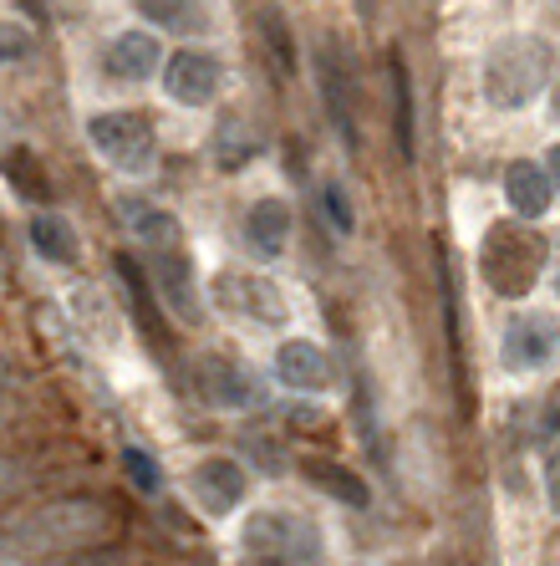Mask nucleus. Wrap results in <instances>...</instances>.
<instances>
[{
	"instance_id": "28",
	"label": "nucleus",
	"mask_w": 560,
	"mask_h": 566,
	"mask_svg": "<svg viewBox=\"0 0 560 566\" xmlns=\"http://www.w3.org/2000/svg\"><path fill=\"white\" fill-rule=\"evenodd\" d=\"M546 501H550V511L560 515V444L550 449V460H546Z\"/></svg>"
},
{
	"instance_id": "25",
	"label": "nucleus",
	"mask_w": 560,
	"mask_h": 566,
	"mask_svg": "<svg viewBox=\"0 0 560 566\" xmlns=\"http://www.w3.org/2000/svg\"><path fill=\"white\" fill-rule=\"evenodd\" d=\"M123 464H128V480L144 495H158V464H154V454H144V449L133 444V449H123Z\"/></svg>"
},
{
	"instance_id": "29",
	"label": "nucleus",
	"mask_w": 560,
	"mask_h": 566,
	"mask_svg": "<svg viewBox=\"0 0 560 566\" xmlns=\"http://www.w3.org/2000/svg\"><path fill=\"white\" fill-rule=\"evenodd\" d=\"M546 169H550V179H556V189H560V148H550V158H546Z\"/></svg>"
},
{
	"instance_id": "19",
	"label": "nucleus",
	"mask_w": 560,
	"mask_h": 566,
	"mask_svg": "<svg viewBox=\"0 0 560 566\" xmlns=\"http://www.w3.org/2000/svg\"><path fill=\"white\" fill-rule=\"evenodd\" d=\"M138 11H144L154 27H163V31H183V36L209 31V15H204L199 0H138Z\"/></svg>"
},
{
	"instance_id": "15",
	"label": "nucleus",
	"mask_w": 560,
	"mask_h": 566,
	"mask_svg": "<svg viewBox=\"0 0 560 566\" xmlns=\"http://www.w3.org/2000/svg\"><path fill=\"white\" fill-rule=\"evenodd\" d=\"M158 66H163V46H158V36L144 27L123 31V36H113V46H107V72L118 82H148Z\"/></svg>"
},
{
	"instance_id": "7",
	"label": "nucleus",
	"mask_w": 560,
	"mask_h": 566,
	"mask_svg": "<svg viewBox=\"0 0 560 566\" xmlns=\"http://www.w3.org/2000/svg\"><path fill=\"white\" fill-rule=\"evenodd\" d=\"M214 302L224 312L245 316V322H261V327H281L290 312L286 291L275 286V281H265L261 271H220L214 276Z\"/></svg>"
},
{
	"instance_id": "9",
	"label": "nucleus",
	"mask_w": 560,
	"mask_h": 566,
	"mask_svg": "<svg viewBox=\"0 0 560 566\" xmlns=\"http://www.w3.org/2000/svg\"><path fill=\"white\" fill-rule=\"evenodd\" d=\"M163 87L179 107H209L224 87V66L214 52H199V46H183L163 62Z\"/></svg>"
},
{
	"instance_id": "14",
	"label": "nucleus",
	"mask_w": 560,
	"mask_h": 566,
	"mask_svg": "<svg viewBox=\"0 0 560 566\" xmlns=\"http://www.w3.org/2000/svg\"><path fill=\"white\" fill-rule=\"evenodd\" d=\"M505 199L520 220H540V214L550 210V199H556V179H550L546 164L515 158V164L505 169Z\"/></svg>"
},
{
	"instance_id": "16",
	"label": "nucleus",
	"mask_w": 560,
	"mask_h": 566,
	"mask_svg": "<svg viewBox=\"0 0 560 566\" xmlns=\"http://www.w3.org/2000/svg\"><path fill=\"white\" fill-rule=\"evenodd\" d=\"M245 245L261 261H281L290 245V205L286 199H255L245 214Z\"/></svg>"
},
{
	"instance_id": "21",
	"label": "nucleus",
	"mask_w": 560,
	"mask_h": 566,
	"mask_svg": "<svg viewBox=\"0 0 560 566\" xmlns=\"http://www.w3.org/2000/svg\"><path fill=\"white\" fill-rule=\"evenodd\" d=\"M388 72H392V113H398V154L403 158H413L418 154V123H413V82H408V66L392 56L388 62Z\"/></svg>"
},
{
	"instance_id": "27",
	"label": "nucleus",
	"mask_w": 560,
	"mask_h": 566,
	"mask_svg": "<svg viewBox=\"0 0 560 566\" xmlns=\"http://www.w3.org/2000/svg\"><path fill=\"white\" fill-rule=\"evenodd\" d=\"M556 434H560V382L550 388L546 409H540V439H556Z\"/></svg>"
},
{
	"instance_id": "4",
	"label": "nucleus",
	"mask_w": 560,
	"mask_h": 566,
	"mask_svg": "<svg viewBox=\"0 0 560 566\" xmlns=\"http://www.w3.org/2000/svg\"><path fill=\"white\" fill-rule=\"evenodd\" d=\"M103 526H107V515L97 505L66 501V505H46V511L15 521L0 546L11 556H36V552H56V546H82V541H92Z\"/></svg>"
},
{
	"instance_id": "13",
	"label": "nucleus",
	"mask_w": 560,
	"mask_h": 566,
	"mask_svg": "<svg viewBox=\"0 0 560 566\" xmlns=\"http://www.w3.org/2000/svg\"><path fill=\"white\" fill-rule=\"evenodd\" d=\"M275 378L296 388V394H321V388H331V357L316 343H306V337H290L275 353Z\"/></svg>"
},
{
	"instance_id": "8",
	"label": "nucleus",
	"mask_w": 560,
	"mask_h": 566,
	"mask_svg": "<svg viewBox=\"0 0 560 566\" xmlns=\"http://www.w3.org/2000/svg\"><path fill=\"white\" fill-rule=\"evenodd\" d=\"M556 343H560L556 316L550 312H520V316H509L505 343H499V363H505L509 373H535L556 357Z\"/></svg>"
},
{
	"instance_id": "23",
	"label": "nucleus",
	"mask_w": 560,
	"mask_h": 566,
	"mask_svg": "<svg viewBox=\"0 0 560 566\" xmlns=\"http://www.w3.org/2000/svg\"><path fill=\"white\" fill-rule=\"evenodd\" d=\"M321 210H326V224H331V230H337V235H352V199H347V189L337 185V179H331V185L321 189Z\"/></svg>"
},
{
	"instance_id": "2",
	"label": "nucleus",
	"mask_w": 560,
	"mask_h": 566,
	"mask_svg": "<svg viewBox=\"0 0 560 566\" xmlns=\"http://www.w3.org/2000/svg\"><path fill=\"white\" fill-rule=\"evenodd\" d=\"M550 72H556V46L546 36H505L484 56V97L499 113H515L546 93Z\"/></svg>"
},
{
	"instance_id": "22",
	"label": "nucleus",
	"mask_w": 560,
	"mask_h": 566,
	"mask_svg": "<svg viewBox=\"0 0 560 566\" xmlns=\"http://www.w3.org/2000/svg\"><path fill=\"white\" fill-rule=\"evenodd\" d=\"M6 174H11V189L21 199H31V205H52V185H46V174H41V164H36L31 148L6 154Z\"/></svg>"
},
{
	"instance_id": "3",
	"label": "nucleus",
	"mask_w": 560,
	"mask_h": 566,
	"mask_svg": "<svg viewBox=\"0 0 560 566\" xmlns=\"http://www.w3.org/2000/svg\"><path fill=\"white\" fill-rule=\"evenodd\" d=\"M245 566H316L321 562V531L306 515L261 511L245 526Z\"/></svg>"
},
{
	"instance_id": "6",
	"label": "nucleus",
	"mask_w": 560,
	"mask_h": 566,
	"mask_svg": "<svg viewBox=\"0 0 560 566\" xmlns=\"http://www.w3.org/2000/svg\"><path fill=\"white\" fill-rule=\"evenodd\" d=\"M194 388L199 398H204L209 409H224V413H245V409H261V378L245 368V363H235V357H220L209 353L194 363Z\"/></svg>"
},
{
	"instance_id": "5",
	"label": "nucleus",
	"mask_w": 560,
	"mask_h": 566,
	"mask_svg": "<svg viewBox=\"0 0 560 566\" xmlns=\"http://www.w3.org/2000/svg\"><path fill=\"white\" fill-rule=\"evenodd\" d=\"M87 138L123 174H148L158 158V133L144 113H97L87 123Z\"/></svg>"
},
{
	"instance_id": "20",
	"label": "nucleus",
	"mask_w": 560,
	"mask_h": 566,
	"mask_svg": "<svg viewBox=\"0 0 560 566\" xmlns=\"http://www.w3.org/2000/svg\"><path fill=\"white\" fill-rule=\"evenodd\" d=\"M31 245H36L46 261H56V265H72L77 261V230L62 220V214H36L31 220Z\"/></svg>"
},
{
	"instance_id": "1",
	"label": "nucleus",
	"mask_w": 560,
	"mask_h": 566,
	"mask_svg": "<svg viewBox=\"0 0 560 566\" xmlns=\"http://www.w3.org/2000/svg\"><path fill=\"white\" fill-rule=\"evenodd\" d=\"M546 261H550V245L530 224L495 220L484 230L479 276H484V286L495 291V296H505V302H525L535 291V281L546 276Z\"/></svg>"
},
{
	"instance_id": "10",
	"label": "nucleus",
	"mask_w": 560,
	"mask_h": 566,
	"mask_svg": "<svg viewBox=\"0 0 560 566\" xmlns=\"http://www.w3.org/2000/svg\"><path fill=\"white\" fill-rule=\"evenodd\" d=\"M316 82H321V103H326V118L331 128L341 133V144L357 148V113H352V77L341 66L337 41H326L321 56H316Z\"/></svg>"
},
{
	"instance_id": "11",
	"label": "nucleus",
	"mask_w": 560,
	"mask_h": 566,
	"mask_svg": "<svg viewBox=\"0 0 560 566\" xmlns=\"http://www.w3.org/2000/svg\"><path fill=\"white\" fill-rule=\"evenodd\" d=\"M189 490H194V501L204 515H230L235 505H245L250 480L235 460H204L189 474Z\"/></svg>"
},
{
	"instance_id": "17",
	"label": "nucleus",
	"mask_w": 560,
	"mask_h": 566,
	"mask_svg": "<svg viewBox=\"0 0 560 566\" xmlns=\"http://www.w3.org/2000/svg\"><path fill=\"white\" fill-rule=\"evenodd\" d=\"M118 214H123V224H128V235L144 240L148 251H169V245H179V224H173V214L158 210V205H148V199H118Z\"/></svg>"
},
{
	"instance_id": "18",
	"label": "nucleus",
	"mask_w": 560,
	"mask_h": 566,
	"mask_svg": "<svg viewBox=\"0 0 560 566\" xmlns=\"http://www.w3.org/2000/svg\"><path fill=\"white\" fill-rule=\"evenodd\" d=\"M306 474H311V480L326 490V495H331V501L352 505V511H367V505H372V490H367V480L357 470H347V464H337V460H306Z\"/></svg>"
},
{
	"instance_id": "24",
	"label": "nucleus",
	"mask_w": 560,
	"mask_h": 566,
	"mask_svg": "<svg viewBox=\"0 0 560 566\" xmlns=\"http://www.w3.org/2000/svg\"><path fill=\"white\" fill-rule=\"evenodd\" d=\"M265 36H271V46H275V66H281V72H296V46H290V31H286V21H281V15L275 11H265Z\"/></svg>"
},
{
	"instance_id": "26",
	"label": "nucleus",
	"mask_w": 560,
	"mask_h": 566,
	"mask_svg": "<svg viewBox=\"0 0 560 566\" xmlns=\"http://www.w3.org/2000/svg\"><path fill=\"white\" fill-rule=\"evenodd\" d=\"M31 46H36V36H31L27 27H15V21H6V27H0V66L31 56Z\"/></svg>"
},
{
	"instance_id": "30",
	"label": "nucleus",
	"mask_w": 560,
	"mask_h": 566,
	"mask_svg": "<svg viewBox=\"0 0 560 566\" xmlns=\"http://www.w3.org/2000/svg\"><path fill=\"white\" fill-rule=\"evenodd\" d=\"M550 113H556V123H560V82H556V93H550Z\"/></svg>"
},
{
	"instance_id": "12",
	"label": "nucleus",
	"mask_w": 560,
	"mask_h": 566,
	"mask_svg": "<svg viewBox=\"0 0 560 566\" xmlns=\"http://www.w3.org/2000/svg\"><path fill=\"white\" fill-rule=\"evenodd\" d=\"M154 286H158V296L169 302L173 316H183V322H199V316H204L199 291H194V271H189V255H183L179 245L154 251Z\"/></svg>"
}]
</instances>
